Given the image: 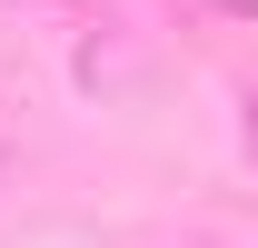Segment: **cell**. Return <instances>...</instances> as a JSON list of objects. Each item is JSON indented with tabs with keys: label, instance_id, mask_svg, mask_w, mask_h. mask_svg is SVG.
<instances>
[{
	"label": "cell",
	"instance_id": "obj_1",
	"mask_svg": "<svg viewBox=\"0 0 258 248\" xmlns=\"http://www.w3.org/2000/svg\"><path fill=\"white\" fill-rule=\"evenodd\" d=\"M219 10H228V20H258V0H219Z\"/></svg>",
	"mask_w": 258,
	"mask_h": 248
},
{
	"label": "cell",
	"instance_id": "obj_2",
	"mask_svg": "<svg viewBox=\"0 0 258 248\" xmlns=\"http://www.w3.org/2000/svg\"><path fill=\"white\" fill-rule=\"evenodd\" d=\"M248 129H258V99H248Z\"/></svg>",
	"mask_w": 258,
	"mask_h": 248
}]
</instances>
